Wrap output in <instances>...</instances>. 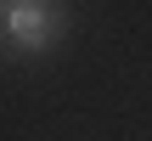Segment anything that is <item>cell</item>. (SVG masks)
<instances>
[{
    "label": "cell",
    "instance_id": "cell-1",
    "mask_svg": "<svg viewBox=\"0 0 152 141\" xmlns=\"http://www.w3.org/2000/svg\"><path fill=\"white\" fill-rule=\"evenodd\" d=\"M62 28H68V11H62L56 0H11V6H6V34H11L23 51H45Z\"/></svg>",
    "mask_w": 152,
    "mask_h": 141
}]
</instances>
